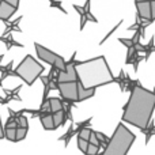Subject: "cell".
Masks as SVG:
<instances>
[{"instance_id":"1","label":"cell","mask_w":155,"mask_h":155,"mask_svg":"<svg viewBox=\"0 0 155 155\" xmlns=\"http://www.w3.org/2000/svg\"><path fill=\"white\" fill-rule=\"evenodd\" d=\"M155 109V91L136 84L131 91L129 99L124 106L123 121L139 128L140 131H146L153 121L151 116Z\"/></svg>"},{"instance_id":"2","label":"cell","mask_w":155,"mask_h":155,"mask_svg":"<svg viewBox=\"0 0 155 155\" xmlns=\"http://www.w3.org/2000/svg\"><path fill=\"white\" fill-rule=\"evenodd\" d=\"M78 82L86 90H95L99 86H105L116 82L107 61L104 56L90 59L86 61H76Z\"/></svg>"},{"instance_id":"3","label":"cell","mask_w":155,"mask_h":155,"mask_svg":"<svg viewBox=\"0 0 155 155\" xmlns=\"http://www.w3.org/2000/svg\"><path fill=\"white\" fill-rule=\"evenodd\" d=\"M134 142L135 135L121 123L117 125L114 134L109 139V143L105 147L102 155H127Z\"/></svg>"},{"instance_id":"4","label":"cell","mask_w":155,"mask_h":155,"mask_svg":"<svg viewBox=\"0 0 155 155\" xmlns=\"http://www.w3.org/2000/svg\"><path fill=\"white\" fill-rule=\"evenodd\" d=\"M44 65L40 64L34 57H31L30 54H27L19 65L15 68L14 71V75L21 78V79L25 80V83L29 86H31L38 78H41V74L44 72Z\"/></svg>"},{"instance_id":"5","label":"cell","mask_w":155,"mask_h":155,"mask_svg":"<svg viewBox=\"0 0 155 155\" xmlns=\"http://www.w3.org/2000/svg\"><path fill=\"white\" fill-rule=\"evenodd\" d=\"M35 52H37V56L40 57L42 61L51 64L54 70H57L59 72H64L65 68H67V61L63 59L61 56H59L57 53L46 49L45 46H42L41 44H35Z\"/></svg>"},{"instance_id":"6","label":"cell","mask_w":155,"mask_h":155,"mask_svg":"<svg viewBox=\"0 0 155 155\" xmlns=\"http://www.w3.org/2000/svg\"><path fill=\"white\" fill-rule=\"evenodd\" d=\"M79 82L57 83V90L60 91V95L67 102H79Z\"/></svg>"},{"instance_id":"7","label":"cell","mask_w":155,"mask_h":155,"mask_svg":"<svg viewBox=\"0 0 155 155\" xmlns=\"http://www.w3.org/2000/svg\"><path fill=\"white\" fill-rule=\"evenodd\" d=\"M70 82H78V74L76 67L74 63V57L71 61L67 63V68L64 72H57V83H70Z\"/></svg>"},{"instance_id":"8","label":"cell","mask_w":155,"mask_h":155,"mask_svg":"<svg viewBox=\"0 0 155 155\" xmlns=\"http://www.w3.org/2000/svg\"><path fill=\"white\" fill-rule=\"evenodd\" d=\"M137 8V16L139 19L146 22H153L151 21V2H136Z\"/></svg>"},{"instance_id":"9","label":"cell","mask_w":155,"mask_h":155,"mask_svg":"<svg viewBox=\"0 0 155 155\" xmlns=\"http://www.w3.org/2000/svg\"><path fill=\"white\" fill-rule=\"evenodd\" d=\"M16 10H18V8L10 5L7 0H2V3H0V19H2V21H8V19L15 14Z\"/></svg>"},{"instance_id":"10","label":"cell","mask_w":155,"mask_h":155,"mask_svg":"<svg viewBox=\"0 0 155 155\" xmlns=\"http://www.w3.org/2000/svg\"><path fill=\"white\" fill-rule=\"evenodd\" d=\"M49 105H51L52 114L59 113V112L63 110V102H61V99L57 98V97H52V98H49Z\"/></svg>"},{"instance_id":"11","label":"cell","mask_w":155,"mask_h":155,"mask_svg":"<svg viewBox=\"0 0 155 155\" xmlns=\"http://www.w3.org/2000/svg\"><path fill=\"white\" fill-rule=\"evenodd\" d=\"M41 124L42 127L46 129V131H51V129H54V124H53V116L49 113V114H44L41 116Z\"/></svg>"},{"instance_id":"12","label":"cell","mask_w":155,"mask_h":155,"mask_svg":"<svg viewBox=\"0 0 155 155\" xmlns=\"http://www.w3.org/2000/svg\"><path fill=\"white\" fill-rule=\"evenodd\" d=\"M52 116H53L54 129L59 128L60 125H63V124L65 123V113H64V110H61V112H59V113H54V114H52Z\"/></svg>"},{"instance_id":"13","label":"cell","mask_w":155,"mask_h":155,"mask_svg":"<svg viewBox=\"0 0 155 155\" xmlns=\"http://www.w3.org/2000/svg\"><path fill=\"white\" fill-rule=\"evenodd\" d=\"M94 93H95V90H93V88H91V90H86V88H83L82 86H80L79 87V102L91 98V97L94 95Z\"/></svg>"},{"instance_id":"14","label":"cell","mask_w":155,"mask_h":155,"mask_svg":"<svg viewBox=\"0 0 155 155\" xmlns=\"http://www.w3.org/2000/svg\"><path fill=\"white\" fill-rule=\"evenodd\" d=\"M18 129V128H16ZM16 129L14 128H5L4 129V137L10 142H16Z\"/></svg>"},{"instance_id":"15","label":"cell","mask_w":155,"mask_h":155,"mask_svg":"<svg viewBox=\"0 0 155 155\" xmlns=\"http://www.w3.org/2000/svg\"><path fill=\"white\" fill-rule=\"evenodd\" d=\"M91 132H93V129H91V128L83 127V128H80L79 136H78V137H80V139H83V140H86V142H88V140H90V136H91Z\"/></svg>"},{"instance_id":"16","label":"cell","mask_w":155,"mask_h":155,"mask_svg":"<svg viewBox=\"0 0 155 155\" xmlns=\"http://www.w3.org/2000/svg\"><path fill=\"white\" fill-rule=\"evenodd\" d=\"M143 134L147 135V137H146V143H148V142H150V139H151V136L155 135V125L151 123L150 125H148V128L146 129V131H143Z\"/></svg>"},{"instance_id":"17","label":"cell","mask_w":155,"mask_h":155,"mask_svg":"<svg viewBox=\"0 0 155 155\" xmlns=\"http://www.w3.org/2000/svg\"><path fill=\"white\" fill-rule=\"evenodd\" d=\"M78 147H79V150L82 151L83 154H86L87 153V148H88V142H86V140L78 137Z\"/></svg>"},{"instance_id":"18","label":"cell","mask_w":155,"mask_h":155,"mask_svg":"<svg viewBox=\"0 0 155 155\" xmlns=\"http://www.w3.org/2000/svg\"><path fill=\"white\" fill-rule=\"evenodd\" d=\"M27 135V129L26 128H19L16 129V142H21V140H23L25 137H26Z\"/></svg>"},{"instance_id":"19","label":"cell","mask_w":155,"mask_h":155,"mask_svg":"<svg viewBox=\"0 0 155 155\" xmlns=\"http://www.w3.org/2000/svg\"><path fill=\"white\" fill-rule=\"evenodd\" d=\"M88 143H90V144H93V146H97V147H101V143H99L98 137H97V134L94 131L91 132V136H90V140H88Z\"/></svg>"},{"instance_id":"20","label":"cell","mask_w":155,"mask_h":155,"mask_svg":"<svg viewBox=\"0 0 155 155\" xmlns=\"http://www.w3.org/2000/svg\"><path fill=\"white\" fill-rule=\"evenodd\" d=\"M16 123H18V127H19V128H26V129H27V127H29L26 117H23V116H21V117L16 118Z\"/></svg>"},{"instance_id":"21","label":"cell","mask_w":155,"mask_h":155,"mask_svg":"<svg viewBox=\"0 0 155 155\" xmlns=\"http://www.w3.org/2000/svg\"><path fill=\"white\" fill-rule=\"evenodd\" d=\"M98 151H99V147H97V146H93L88 143V148H87V153L86 155H98Z\"/></svg>"},{"instance_id":"22","label":"cell","mask_w":155,"mask_h":155,"mask_svg":"<svg viewBox=\"0 0 155 155\" xmlns=\"http://www.w3.org/2000/svg\"><path fill=\"white\" fill-rule=\"evenodd\" d=\"M120 42H123L124 45L128 46L129 49L134 48V46H135V41H134V38H131V40H127V38H120Z\"/></svg>"},{"instance_id":"23","label":"cell","mask_w":155,"mask_h":155,"mask_svg":"<svg viewBox=\"0 0 155 155\" xmlns=\"http://www.w3.org/2000/svg\"><path fill=\"white\" fill-rule=\"evenodd\" d=\"M151 21H155V2H151Z\"/></svg>"},{"instance_id":"24","label":"cell","mask_w":155,"mask_h":155,"mask_svg":"<svg viewBox=\"0 0 155 155\" xmlns=\"http://www.w3.org/2000/svg\"><path fill=\"white\" fill-rule=\"evenodd\" d=\"M7 2H8V4H10V5H12V7L18 8V5H19V2H18V0H7Z\"/></svg>"},{"instance_id":"25","label":"cell","mask_w":155,"mask_h":155,"mask_svg":"<svg viewBox=\"0 0 155 155\" xmlns=\"http://www.w3.org/2000/svg\"><path fill=\"white\" fill-rule=\"evenodd\" d=\"M51 5H52V7H59L63 12H65V10H63V8H61V3H54L53 2V3H51Z\"/></svg>"},{"instance_id":"26","label":"cell","mask_w":155,"mask_h":155,"mask_svg":"<svg viewBox=\"0 0 155 155\" xmlns=\"http://www.w3.org/2000/svg\"><path fill=\"white\" fill-rule=\"evenodd\" d=\"M4 137V129H3V125H2V118H0V139Z\"/></svg>"},{"instance_id":"27","label":"cell","mask_w":155,"mask_h":155,"mask_svg":"<svg viewBox=\"0 0 155 155\" xmlns=\"http://www.w3.org/2000/svg\"><path fill=\"white\" fill-rule=\"evenodd\" d=\"M2 60H3V54H0V61H2Z\"/></svg>"},{"instance_id":"28","label":"cell","mask_w":155,"mask_h":155,"mask_svg":"<svg viewBox=\"0 0 155 155\" xmlns=\"http://www.w3.org/2000/svg\"><path fill=\"white\" fill-rule=\"evenodd\" d=\"M0 3H2V0H0Z\"/></svg>"}]
</instances>
